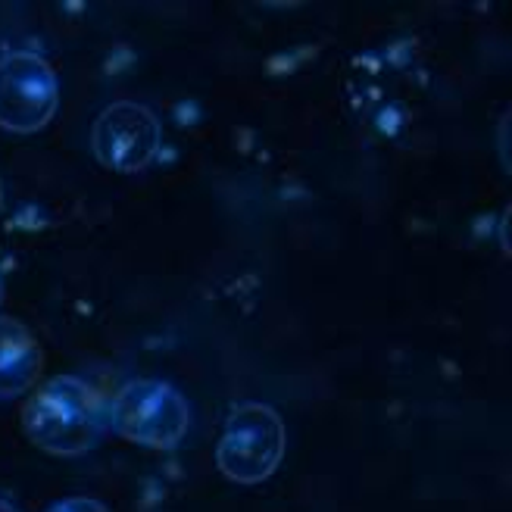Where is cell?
Instances as JSON below:
<instances>
[{"label": "cell", "mask_w": 512, "mask_h": 512, "mask_svg": "<svg viewBox=\"0 0 512 512\" xmlns=\"http://www.w3.org/2000/svg\"><path fill=\"white\" fill-rule=\"evenodd\" d=\"M60 107V82L50 63L32 50L0 57V128L32 135L54 119Z\"/></svg>", "instance_id": "cell-4"}, {"label": "cell", "mask_w": 512, "mask_h": 512, "mask_svg": "<svg viewBox=\"0 0 512 512\" xmlns=\"http://www.w3.org/2000/svg\"><path fill=\"white\" fill-rule=\"evenodd\" d=\"M44 366L38 338L16 319L0 316V400H13L35 388Z\"/></svg>", "instance_id": "cell-6"}, {"label": "cell", "mask_w": 512, "mask_h": 512, "mask_svg": "<svg viewBox=\"0 0 512 512\" xmlns=\"http://www.w3.org/2000/svg\"><path fill=\"white\" fill-rule=\"evenodd\" d=\"M285 441V422L269 403H238L222 425L216 466L238 484H260L281 466Z\"/></svg>", "instance_id": "cell-3"}, {"label": "cell", "mask_w": 512, "mask_h": 512, "mask_svg": "<svg viewBox=\"0 0 512 512\" xmlns=\"http://www.w3.org/2000/svg\"><path fill=\"white\" fill-rule=\"evenodd\" d=\"M47 512H110V506H104L100 500H91V497H69V500L54 503Z\"/></svg>", "instance_id": "cell-7"}, {"label": "cell", "mask_w": 512, "mask_h": 512, "mask_svg": "<svg viewBox=\"0 0 512 512\" xmlns=\"http://www.w3.org/2000/svg\"><path fill=\"white\" fill-rule=\"evenodd\" d=\"M163 125L157 113L135 100H119L97 116L91 128V150L97 163L113 172H141L157 160Z\"/></svg>", "instance_id": "cell-5"}, {"label": "cell", "mask_w": 512, "mask_h": 512, "mask_svg": "<svg viewBox=\"0 0 512 512\" xmlns=\"http://www.w3.org/2000/svg\"><path fill=\"white\" fill-rule=\"evenodd\" d=\"M22 431L44 453L79 456L94 450L104 438L107 403L88 381L75 375H57L25 400Z\"/></svg>", "instance_id": "cell-1"}, {"label": "cell", "mask_w": 512, "mask_h": 512, "mask_svg": "<svg viewBox=\"0 0 512 512\" xmlns=\"http://www.w3.org/2000/svg\"><path fill=\"white\" fill-rule=\"evenodd\" d=\"M0 512H19L13 503H7V500H0Z\"/></svg>", "instance_id": "cell-8"}, {"label": "cell", "mask_w": 512, "mask_h": 512, "mask_svg": "<svg viewBox=\"0 0 512 512\" xmlns=\"http://www.w3.org/2000/svg\"><path fill=\"white\" fill-rule=\"evenodd\" d=\"M0 300H4V281H0Z\"/></svg>", "instance_id": "cell-10"}, {"label": "cell", "mask_w": 512, "mask_h": 512, "mask_svg": "<svg viewBox=\"0 0 512 512\" xmlns=\"http://www.w3.org/2000/svg\"><path fill=\"white\" fill-rule=\"evenodd\" d=\"M4 203H7V194H4V182H0V213H4Z\"/></svg>", "instance_id": "cell-9"}, {"label": "cell", "mask_w": 512, "mask_h": 512, "mask_svg": "<svg viewBox=\"0 0 512 512\" xmlns=\"http://www.w3.org/2000/svg\"><path fill=\"white\" fill-rule=\"evenodd\" d=\"M107 428L132 444L172 450L191 428V406L169 381L135 378L107 403Z\"/></svg>", "instance_id": "cell-2"}]
</instances>
